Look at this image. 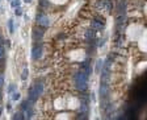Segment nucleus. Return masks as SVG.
Returning a JSON list of instances; mask_svg holds the SVG:
<instances>
[{
	"instance_id": "obj_17",
	"label": "nucleus",
	"mask_w": 147,
	"mask_h": 120,
	"mask_svg": "<svg viewBox=\"0 0 147 120\" xmlns=\"http://www.w3.org/2000/svg\"><path fill=\"white\" fill-rule=\"evenodd\" d=\"M15 88H16V86H15V85H10V86H9V88H8V91H9V92H12V91H15Z\"/></svg>"
},
{
	"instance_id": "obj_20",
	"label": "nucleus",
	"mask_w": 147,
	"mask_h": 120,
	"mask_svg": "<svg viewBox=\"0 0 147 120\" xmlns=\"http://www.w3.org/2000/svg\"><path fill=\"white\" fill-rule=\"evenodd\" d=\"M24 1H25V3H30L32 0H24Z\"/></svg>"
},
{
	"instance_id": "obj_22",
	"label": "nucleus",
	"mask_w": 147,
	"mask_h": 120,
	"mask_svg": "<svg viewBox=\"0 0 147 120\" xmlns=\"http://www.w3.org/2000/svg\"><path fill=\"white\" fill-rule=\"evenodd\" d=\"M0 99H1V95H0Z\"/></svg>"
},
{
	"instance_id": "obj_8",
	"label": "nucleus",
	"mask_w": 147,
	"mask_h": 120,
	"mask_svg": "<svg viewBox=\"0 0 147 120\" xmlns=\"http://www.w3.org/2000/svg\"><path fill=\"white\" fill-rule=\"evenodd\" d=\"M26 78H28V69H25L22 71V74H21V79H22V80H25Z\"/></svg>"
},
{
	"instance_id": "obj_19",
	"label": "nucleus",
	"mask_w": 147,
	"mask_h": 120,
	"mask_svg": "<svg viewBox=\"0 0 147 120\" xmlns=\"http://www.w3.org/2000/svg\"><path fill=\"white\" fill-rule=\"evenodd\" d=\"M41 4H42V6H47V3L45 1V0H41Z\"/></svg>"
},
{
	"instance_id": "obj_9",
	"label": "nucleus",
	"mask_w": 147,
	"mask_h": 120,
	"mask_svg": "<svg viewBox=\"0 0 147 120\" xmlns=\"http://www.w3.org/2000/svg\"><path fill=\"white\" fill-rule=\"evenodd\" d=\"M8 28H9V32L10 33H13V20H9V23H8Z\"/></svg>"
},
{
	"instance_id": "obj_21",
	"label": "nucleus",
	"mask_w": 147,
	"mask_h": 120,
	"mask_svg": "<svg viewBox=\"0 0 147 120\" xmlns=\"http://www.w3.org/2000/svg\"><path fill=\"white\" fill-rule=\"evenodd\" d=\"M0 115H1V108H0Z\"/></svg>"
},
{
	"instance_id": "obj_11",
	"label": "nucleus",
	"mask_w": 147,
	"mask_h": 120,
	"mask_svg": "<svg viewBox=\"0 0 147 120\" xmlns=\"http://www.w3.org/2000/svg\"><path fill=\"white\" fill-rule=\"evenodd\" d=\"M26 109H28V112H26V117H28V119H30V117H32V115H33V109H32V108H29V107H28Z\"/></svg>"
},
{
	"instance_id": "obj_3",
	"label": "nucleus",
	"mask_w": 147,
	"mask_h": 120,
	"mask_svg": "<svg viewBox=\"0 0 147 120\" xmlns=\"http://www.w3.org/2000/svg\"><path fill=\"white\" fill-rule=\"evenodd\" d=\"M37 20H38V23L41 25H43V27H47L49 25V20H47V17L45 16V15H38V17H37Z\"/></svg>"
},
{
	"instance_id": "obj_4",
	"label": "nucleus",
	"mask_w": 147,
	"mask_h": 120,
	"mask_svg": "<svg viewBox=\"0 0 147 120\" xmlns=\"http://www.w3.org/2000/svg\"><path fill=\"white\" fill-rule=\"evenodd\" d=\"M92 27L96 28V29H101V28L104 27V24H102V23H99L97 20H93V23H92Z\"/></svg>"
},
{
	"instance_id": "obj_13",
	"label": "nucleus",
	"mask_w": 147,
	"mask_h": 120,
	"mask_svg": "<svg viewBox=\"0 0 147 120\" xmlns=\"http://www.w3.org/2000/svg\"><path fill=\"white\" fill-rule=\"evenodd\" d=\"M12 99H13V100H18V99H20V94L15 92V94H13V96H12Z\"/></svg>"
},
{
	"instance_id": "obj_10",
	"label": "nucleus",
	"mask_w": 147,
	"mask_h": 120,
	"mask_svg": "<svg viewBox=\"0 0 147 120\" xmlns=\"http://www.w3.org/2000/svg\"><path fill=\"white\" fill-rule=\"evenodd\" d=\"M4 56H5V50H4V48H3V45H0V59L4 58Z\"/></svg>"
},
{
	"instance_id": "obj_14",
	"label": "nucleus",
	"mask_w": 147,
	"mask_h": 120,
	"mask_svg": "<svg viewBox=\"0 0 147 120\" xmlns=\"http://www.w3.org/2000/svg\"><path fill=\"white\" fill-rule=\"evenodd\" d=\"M116 20H117V23H118V24H122V23H123V20H125V17H123V16H120V17H117Z\"/></svg>"
},
{
	"instance_id": "obj_15",
	"label": "nucleus",
	"mask_w": 147,
	"mask_h": 120,
	"mask_svg": "<svg viewBox=\"0 0 147 120\" xmlns=\"http://www.w3.org/2000/svg\"><path fill=\"white\" fill-rule=\"evenodd\" d=\"M16 15H17V16H21V15H22V9L17 8V9H16Z\"/></svg>"
},
{
	"instance_id": "obj_2",
	"label": "nucleus",
	"mask_w": 147,
	"mask_h": 120,
	"mask_svg": "<svg viewBox=\"0 0 147 120\" xmlns=\"http://www.w3.org/2000/svg\"><path fill=\"white\" fill-rule=\"evenodd\" d=\"M41 53H42V48L41 46H37V48H34L33 50H32V57H33L34 59H37L41 57Z\"/></svg>"
},
{
	"instance_id": "obj_12",
	"label": "nucleus",
	"mask_w": 147,
	"mask_h": 120,
	"mask_svg": "<svg viewBox=\"0 0 147 120\" xmlns=\"http://www.w3.org/2000/svg\"><path fill=\"white\" fill-rule=\"evenodd\" d=\"M20 3H21V0H13L12 3H10V6H12V7H18V6H20Z\"/></svg>"
},
{
	"instance_id": "obj_7",
	"label": "nucleus",
	"mask_w": 147,
	"mask_h": 120,
	"mask_svg": "<svg viewBox=\"0 0 147 120\" xmlns=\"http://www.w3.org/2000/svg\"><path fill=\"white\" fill-rule=\"evenodd\" d=\"M34 36H36L37 38H39V37H42V36H43V32H41L39 29H36V30H34Z\"/></svg>"
},
{
	"instance_id": "obj_5",
	"label": "nucleus",
	"mask_w": 147,
	"mask_h": 120,
	"mask_svg": "<svg viewBox=\"0 0 147 120\" xmlns=\"http://www.w3.org/2000/svg\"><path fill=\"white\" fill-rule=\"evenodd\" d=\"M94 34H96V33L93 32V30H87L85 32V38H92V37H94Z\"/></svg>"
},
{
	"instance_id": "obj_18",
	"label": "nucleus",
	"mask_w": 147,
	"mask_h": 120,
	"mask_svg": "<svg viewBox=\"0 0 147 120\" xmlns=\"http://www.w3.org/2000/svg\"><path fill=\"white\" fill-rule=\"evenodd\" d=\"M3 82H4V78H3V75H0V86H3Z\"/></svg>"
},
{
	"instance_id": "obj_6",
	"label": "nucleus",
	"mask_w": 147,
	"mask_h": 120,
	"mask_svg": "<svg viewBox=\"0 0 147 120\" xmlns=\"http://www.w3.org/2000/svg\"><path fill=\"white\" fill-rule=\"evenodd\" d=\"M13 119L15 120H22L24 119V112H17V114L13 116Z\"/></svg>"
},
{
	"instance_id": "obj_1",
	"label": "nucleus",
	"mask_w": 147,
	"mask_h": 120,
	"mask_svg": "<svg viewBox=\"0 0 147 120\" xmlns=\"http://www.w3.org/2000/svg\"><path fill=\"white\" fill-rule=\"evenodd\" d=\"M87 80H88V74H87V73H78V74L75 75L76 87H78L79 90H85Z\"/></svg>"
},
{
	"instance_id": "obj_16",
	"label": "nucleus",
	"mask_w": 147,
	"mask_h": 120,
	"mask_svg": "<svg viewBox=\"0 0 147 120\" xmlns=\"http://www.w3.org/2000/svg\"><path fill=\"white\" fill-rule=\"evenodd\" d=\"M21 108H22L24 111H25V109L28 108V102H24V103H22V106H21Z\"/></svg>"
}]
</instances>
